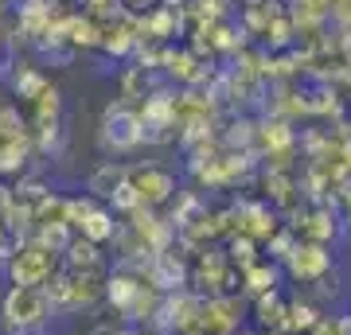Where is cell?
I'll return each mask as SVG.
<instances>
[{
    "label": "cell",
    "instance_id": "obj_8",
    "mask_svg": "<svg viewBox=\"0 0 351 335\" xmlns=\"http://www.w3.org/2000/svg\"><path fill=\"white\" fill-rule=\"evenodd\" d=\"M254 312H258V323L262 327H269V332H285V316H289V304L281 300V293H262L258 297V304H254Z\"/></svg>",
    "mask_w": 351,
    "mask_h": 335
},
{
    "label": "cell",
    "instance_id": "obj_7",
    "mask_svg": "<svg viewBox=\"0 0 351 335\" xmlns=\"http://www.w3.org/2000/svg\"><path fill=\"white\" fill-rule=\"evenodd\" d=\"M152 285L160 293H176V288L188 285V265L176 258V253H156L152 261Z\"/></svg>",
    "mask_w": 351,
    "mask_h": 335
},
{
    "label": "cell",
    "instance_id": "obj_4",
    "mask_svg": "<svg viewBox=\"0 0 351 335\" xmlns=\"http://www.w3.org/2000/svg\"><path fill=\"white\" fill-rule=\"evenodd\" d=\"M129 187L137 191L141 207H156V203H164V199H172L176 179L164 172V168H141V172H133Z\"/></svg>",
    "mask_w": 351,
    "mask_h": 335
},
{
    "label": "cell",
    "instance_id": "obj_10",
    "mask_svg": "<svg viewBox=\"0 0 351 335\" xmlns=\"http://www.w3.org/2000/svg\"><path fill=\"white\" fill-rule=\"evenodd\" d=\"M66 258H71V265H75V273H90V269H98L101 265V253H98V246L94 242H71L66 246Z\"/></svg>",
    "mask_w": 351,
    "mask_h": 335
},
{
    "label": "cell",
    "instance_id": "obj_16",
    "mask_svg": "<svg viewBox=\"0 0 351 335\" xmlns=\"http://www.w3.org/2000/svg\"><path fill=\"white\" fill-rule=\"evenodd\" d=\"M348 316H351V312H348Z\"/></svg>",
    "mask_w": 351,
    "mask_h": 335
},
{
    "label": "cell",
    "instance_id": "obj_5",
    "mask_svg": "<svg viewBox=\"0 0 351 335\" xmlns=\"http://www.w3.org/2000/svg\"><path fill=\"white\" fill-rule=\"evenodd\" d=\"M106 140H110L113 149H137L141 140H145V125H141L137 113L129 110H110L106 113Z\"/></svg>",
    "mask_w": 351,
    "mask_h": 335
},
{
    "label": "cell",
    "instance_id": "obj_11",
    "mask_svg": "<svg viewBox=\"0 0 351 335\" xmlns=\"http://www.w3.org/2000/svg\"><path fill=\"white\" fill-rule=\"evenodd\" d=\"M82 238H86V242H94V246H98V242H106V238H113V219L106 211H98V207H94V211L82 219Z\"/></svg>",
    "mask_w": 351,
    "mask_h": 335
},
{
    "label": "cell",
    "instance_id": "obj_14",
    "mask_svg": "<svg viewBox=\"0 0 351 335\" xmlns=\"http://www.w3.org/2000/svg\"><path fill=\"white\" fill-rule=\"evenodd\" d=\"M230 261H239L242 269H246V265H254V238H234V242H230Z\"/></svg>",
    "mask_w": 351,
    "mask_h": 335
},
{
    "label": "cell",
    "instance_id": "obj_6",
    "mask_svg": "<svg viewBox=\"0 0 351 335\" xmlns=\"http://www.w3.org/2000/svg\"><path fill=\"white\" fill-rule=\"evenodd\" d=\"M336 230H339L336 214L328 211V207H313V211L297 223V242H316V246H328V242L336 238Z\"/></svg>",
    "mask_w": 351,
    "mask_h": 335
},
{
    "label": "cell",
    "instance_id": "obj_2",
    "mask_svg": "<svg viewBox=\"0 0 351 335\" xmlns=\"http://www.w3.org/2000/svg\"><path fill=\"white\" fill-rule=\"evenodd\" d=\"M281 265H285V273L293 277V281L320 285L328 277V269H332V253H328V246H316V242H297L293 253H289Z\"/></svg>",
    "mask_w": 351,
    "mask_h": 335
},
{
    "label": "cell",
    "instance_id": "obj_3",
    "mask_svg": "<svg viewBox=\"0 0 351 335\" xmlns=\"http://www.w3.org/2000/svg\"><path fill=\"white\" fill-rule=\"evenodd\" d=\"M55 269V249L47 246H27L20 249V258L12 261V281L24 288H36L39 281H47Z\"/></svg>",
    "mask_w": 351,
    "mask_h": 335
},
{
    "label": "cell",
    "instance_id": "obj_12",
    "mask_svg": "<svg viewBox=\"0 0 351 335\" xmlns=\"http://www.w3.org/2000/svg\"><path fill=\"white\" fill-rule=\"evenodd\" d=\"M246 288L250 293H274L277 288V269L274 265H262V261H254V265H246Z\"/></svg>",
    "mask_w": 351,
    "mask_h": 335
},
{
    "label": "cell",
    "instance_id": "obj_1",
    "mask_svg": "<svg viewBox=\"0 0 351 335\" xmlns=\"http://www.w3.org/2000/svg\"><path fill=\"white\" fill-rule=\"evenodd\" d=\"M4 320L12 332H36L39 323L47 320V297L39 288H24L16 285L8 297H4Z\"/></svg>",
    "mask_w": 351,
    "mask_h": 335
},
{
    "label": "cell",
    "instance_id": "obj_15",
    "mask_svg": "<svg viewBox=\"0 0 351 335\" xmlns=\"http://www.w3.org/2000/svg\"><path fill=\"white\" fill-rule=\"evenodd\" d=\"M348 226H351V214H348Z\"/></svg>",
    "mask_w": 351,
    "mask_h": 335
},
{
    "label": "cell",
    "instance_id": "obj_13",
    "mask_svg": "<svg viewBox=\"0 0 351 335\" xmlns=\"http://www.w3.org/2000/svg\"><path fill=\"white\" fill-rule=\"evenodd\" d=\"M308 335H351V316H320Z\"/></svg>",
    "mask_w": 351,
    "mask_h": 335
},
{
    "label": "cell",
    "instance_id": "obj_9",
    "mask_svg": "<svg viewBox=\"0 0 351 335\" xmlns=\"http://www.w3.org/2000/svg\"><path fill=\"white\" fill-rule=\"evenodd\" d=\"M316 320H320V308L313 300H293L289 316H285V332H313Z\"/></svg>",
    "mask_w": 351,
    "mask_h": 335
}]
</instances>
